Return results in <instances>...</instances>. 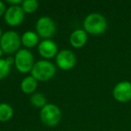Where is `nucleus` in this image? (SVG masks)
I'll use <instances>...</instances> for the list:
<instances>
[{
  "label": "nucleus",
  "mask_w": 131,
  "mask_h": 131,
  "mask_svg": "<svg viewBox=\"0 0 131 131\" xmlns=\"http://www.w3.org/2000/svg\"><path fill=\"white\" fill-rule=\"evenodd\" d=\"M84 29L90 34H102L107 29L106 18L99 13L89 14L84 20Z\"/></svg>",
  "instance_id": "obj_1"
},
{
  "label": "nucleus",
  "mask_w": 131,
  "mask_h": 131,
  "mask_svg": "<svg viewBox=\"0 0 131 131\" xmlns=\"http://www.w3.org/2000/svg\"><path fill=\"white\" fill-rule=\"evenodd\" d=\"M31 77L37 81H49L56 74V67L49 60H40L36 62L31 71Z\"/></svg>",
  "instance_id": "obj_2"
},
{
  "label": "nucleus",
  "mask_w": 131,
  "mask_h": 131,
  "mask_svg": "<svg viewBox=\"0 0 131 131\" xmlns=\"http://www.w3.org/2000/svg\"><path fill=\"white\" fill-rule=\"evenodd\" d=\"M21 37L16 31H8L3 33L0 39V48L2 51L6 54H13L20 50Z\"/></svg>",
  "instance_id": "obj_3"
},
{
  "label": "nucleus",
  "mask_w": 131,
  "mask_h": 131,
  "mask_svg": "<svg viewBox=\"0 0 131 131\" xmlns=\"http://www.w3.org/2000/svg\"><path fill=\"white\" fill-rule=\"evenodd\" d=\"M34 58L32 53L25 49H21L15 53V65L20 73L26 74L31 72L34 66Z\"/></svg>",
  "instance_id": "obj_4"
},
{
  "label": "nucleus",
  "mask_w": 131,
  "mask_h": 131,
  "mask_svg": "<svg viewBox=\"0 0 131 131\" xmlns=\"http://www.w3.org/2000/svg\"><path fill=\"white\" fill-rule=\"evenodd\" d=\"M40 120L49 127H54L61 119V111L57 105L52 103L46 104L40 112Z\"/></svg>",
  "instance_id": "obj_5"
},
{
  "label": "nucleus",
  "mask_w": 131,
  "mask_h": 131,
  "mask_svg": "<svg viewBox=\"0 0 131 131\" xmlns=\"http://www.w3.org/2000/svg\"><path fill=\"white\" fill-rule=\"evenodd\" d=\"M35 29L38 36L43 38L44 40H48L53 37L57 31L56 24L49 16H42L39 18L35 25Z\"/></svg>",
  "instance_id": "obj_6"
},
{
  "label": "nucleus",
  "mask_w": 131,
  "mask_h": 131,
  "mask_svg": "<svg viewBox=\"0 0 131 131\" xmlns=\"http://www.w3.org/2000/svg\"><path fill=\"white\" fill-rule=\"evenodd\" d=\"M56 64L60 69L69 70L77 64V57L69 49H63L57 54Z\"/></svg>",
  "instance_id": "obj_7"
},
{
  "label": "nucleus",
  "mask_w": 131,
  "mask_h": 131,
  "mask_svg": "<svg viewBox=\"0 0 131 131\" xmlns=\"http://www.w3.org/2000/svg\"><path fill=\"white\" fill-rule=\"evenodd\" d=\"M5 21L10 26H18L24 20V11L21 6H10L5 13Z\"/></svg>",
  "instance_id": "obj_8"
},
{
  "label": "nucleus",
  "mask_w": 131,
  "mask_h": 131,
  "mask_svg": "<svg viewBox=\"0 0 131 131\" xmlns=\"http://www.w3.org/2000/svg\"><path fill=\"white\" fill-rule=\"evenodd\" d=\"M113 97L118 102H127L131 100V83L127 81L119 82L114 86Z\"/></svg>",
  "instance_id": "obj_9"
},
{
  "label": "nucleus",
  "mask_w": 131,
  "mask_h": 131,
  "mask_svg": "<svg viewBox=\"0 0 131 131\" xmlns=\"http://www.w3.org/2000/svg\"><path fill=\"white\" fill-rule=\"evenodd\" d=\"M38 50L40 56L46 59H50L52 58H55L58 53V45L50 39L43 40L42 41H40L39 44Z\"/></svg>",
  "instance_id": "obj_10"
},
{
  "label": "nucleus",
  "mask_w": 131,
  "mask_h": 131,
  "mask_svg": "<svg viewBox=\"0 0 131 131\" xmlns=\"http://www.w3.org/2000/svg\"><path fill=\"white\" fill-rule=\"evenodd\" d=\"M87 32L84 30L78 29L74 31L69 37V42L74 48H82L87 41Z\"/></svg>",
  "instance_id": "obj_11"
},
{
  "label": "nucleus",
  "mask_w": 131,
  "mask_h": 131,
  "mask_svg": "<svg viewBox=\"0 0 131 131\" xmlns=\"http://www.w3.org/2000/svg\"><path fill=\"white\" fill-rule=\"evenodd\" d=\"M21 41L25 47L33 48L39 43V36L35 31H25L21 37Z\"/></svg>",
  "instance_id": "obj_12"
},
{
  "label": "nucleus",
  "mask_w": 131,
  "mask_h": 131,
  "mask_svg": "<svg viewBox=\"0 0 131 131\" xmlns=\"http://www.w3.org/2000/svg\"><path fill=\"white\" fill-rule=\"evenodd\" d=\"M38 86V81L31 75L26 77L21 82V90L24 93H32Z\"/></svg>",
  "instance_id": "obj_13"
},
{
  "label": "nucleus",
  "mask_w": 131,
  "mask_h": 131,
  "mask_svg": "<svg viewBox=\"0 0 131 131\" xmlns=\"http://www.w3.org/2000/svg\"><path fill=\"white\" fill-rule=\"evenodd\" d=\"M14 115V110L7 103H0V121H8Z\"/></svg>",
  "instance_id": "obj_14"
},
{
  "label": "nucleus",
  "mask_w": 131,
  "mask_h": 131,
  "mask_svg": "<svg viewBox=\"0 0 131 131\" xmlns=\"http://www.w3.org/2000/svg\"><path fill=\"white\" fill-rule=\"evenodd\" d=\"M21 6H22L24 13L31 14L38 9L39 3L37 0H24V1H23Z\"/></svg>",
  "instance_id": "obj_15"
},
{
  "label": "nucleus",
  "mask_w": 131,
  "mask_h": 131,
  "mask_svg": "<svg viewBox=\"0 0 131 131\" xmlns=\"http://www.w3.org/2000/svg\"><path fill=\"white\" fill-rule=\"evenodd\" d=\"M31 102L34 107L37 108H43L47 104L45 96L40 93H33L31 97Z\"/></svg>",
  "instance_id": "obj_16"
},
{
  "label": "nucleus",
  "mask_w": 131,
  "mask_h": 131,
  "mask_svg": "<svg viewBox=\"0 0 131 131\" xmlns=\"http://www.w3.org/2000/svg\"><path fill=\"white\" fill-rule=\"evenodd\" d=\"M11 69V66L8 65L6 59L0 58V80L4 79L8 75Z\"/></svg>",
  "instance_id": "obj_17"
},
{
  "label": "nucleus",
  "mask_w": 131,
  "mask_h": 131,
  "mask_svg": "<svg viewBox=\"0 0 131 131\" xmlns=\"http://www.w3.org/2000/svg\"><path fill=\"white\" fill-rule=\"evenodd\" d=\"M6 11V5L3 1H0V17L2 16V15H5V13Z\"/></svg>",
  "instance_id": "obj_18"
},
{
  "label": "nucleus",
  "mask_w": 131,
  "mask_h": 131,
  "mask_svg": "<svg viewBox=\"0 0 131 131\" xmlns=\"http://www.w3.org/2000/svg\"><path fill=\"white\" fill-rule=\"evenodd\" d=\"M6 3L10 4L11 6H19V5H22L23 1L22 0H7Z\"/></svg>",
  "instance_id": "obj_19"
},
{
  "label": "nucleus",
  "mask_w": 131,
  "mask_h": 131,
  "mask_svg": "<svg viewBox=\"0 0 131 131\" xmlns=\"http://www.w3.org/2000/svg\"><path fill=\"white\" fill-rule=\"evenodd\" d=\"M6 60L9 66H12L14 63H15V58H13V57H9V58H7Z\"/></svg>",
  "instance_id": "obj_20"
},
{
  "label": "nucleus",
  "mask_w": 131,
  "mask_h": 131,
  "mask_svg": "<svg viewBox=\"0 0 131 131\" xmlns=\"http://www.w3.org/2000/svg\"><path fill=\"white\" fill-rule=\"evenodd\" d=\"M3 51H2V49H1V48H0V58H1V57H2V55H3Z\"/></svg>",
  "instance_id": "obj_21"
},
{
  "label": "nucleus",
  "mask_w": 131,
  "mask_h": 131,
  "mask_svg": "<svg viewBox=\"0 0 131 131\" xmlns=\"http://www.w3.org/2000/svg\"><path fill=\"white\" fill-rule=\"evenodd\" d=\"M2 37V31H1V28H0V39Z\"/></svg>",
  "instance_id": "obj_22"
}]
</instances>
